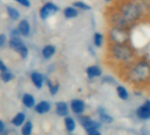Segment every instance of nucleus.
Returning a JSON list of instances; mask_svg holds the SVG:
<instances>
[{"label":"nucleus","mask_w":150,"mask_h":135,"mask_svg":"<svg viewBox=\"0 0 150 135\" xmlns=\"http://www.w3.org/2000/svg\"><path fill=\"white\" fill-rule=\"evenodd\" d=\"M108 57L117 65H121L126 70L139 57L133 46L129 44H109Z\"/></svg>","instance_id":"f257e3e1"},{"label":"nucleus","mask_w":150,"mask_h":135,"mask_svg":"<svg viewBox=\"0 0 150 135\" xmlns=\"http://www.w3.org/2000/svg\"><path fill=\"white\" fill-rule=\"evenodd\" d=\"M133 26L147 19L143 0H119L114 6Z\"/></svg>","instance_id":"f03ea898"},{"label":"nucleus","mask_w":150,"mask_h":135,"mask_svg":"<svg viewBox=\"0 0 150 135\" xmlns=\"http://www.w3.org/2000/svg\"><path fill=\"white\" fill-rule=\"evenodd\" d=\"M125 79L135 85H142L150 82V61L139 58L125 70Z\"/></svg>","instance_id":"7ed1b4c3"},{"label":"nucleus","mask_w":150,"mask_h":135,"mask_svg":"<svg viewBox=\"0 0 150 135\" xmlns=\"http://www.w3.org/2000/svg\"><path fill=\"white\" fill-rule=\"evenodd\" d=\"M132 29L109 26L107 31V39L109 44H129L131 43Z\"/></svg>","instance_id":"20e7f679"},{"label":"nucleus","mask_w":150,"mask_h":135,"mask_svg":"<svg viewBox=\"0 0 150 135\" xmlns=\"http://www.w3.org/2000/svg\"><path fill=\"white\" fill-rule=\"evenodd\" d=\"M107 22L109 26H118L132 29L133 26L114 7L107 12Z\"/></svg>","instance_id":"39448f33"},{"label":"nucleus","mask_w":150,"mask_h":135,"mask_svg":"<svg viewBox=\"0 0 150 135\" xmlns=\"http://www.w3.org/2000/svg\"><path fill=\"white\" fill-rule=\"evenodd\" d=\"M77 120L79 124L83 127V129L86 131V132H89L95 130H100L102 127V123L98 120L93 119L88 115H80L77 116Z\"/></svg>","instance_id":"423d86ee"},{"label":"nucleus","mask_w":150,"mask_h":135,"mask_svg":"<svg viewBox=\"0 0 150 135\" xmlns=\"http://www.w3.org/2000/svg\"><path fill=\"white\" fill-rule=\"evenodd\" d=\"M9 46L11 48L14 49L17 53H19L23 59L28 57V49L27 46L24 44L23 40L21 39H20L19 37H13L10 40Z\"/></svg>","instance_id":"0eeeda50"},{"label":"nucleus","mask_w":150,"mask_h":135,"mask_svg":"<svg viewBox=\"0 0 150 135\" xmlns=\"http://www.w3.org/2000/svg\"><path fill=\"white\" fill-rule=\"evenodd\" d=\"M58 12H59V7L55 3L47 2L41 7L39 14H40L41 19L45 20V19H49L50 17L55 15Z\"/></svg>","instance_id":"6e6552de"},{"label":"nucleus","mask_w":150,"mask_h":135,"mask_svg":"<svg viewBox=\"0 0 150 135\" xmlns=\"http://www.w3.org/2000/svg\"><path fill=\"white\" fill-rule=\"evenodd\" d=\"M86 108H87L86 102L81 98H74L70 102L71 111L77 116L84 114Z\"/></svg>","instance_id":"1a4fd4ad"},{"label":"nucleus","mask_w":150,"mask_h":135,"mask_svg":"<svg viewBox=\"0 0 150 135\" xmlns=\"http://www.w3.org/2000/svg\"><path fill=\"white\" fill-rule=\"evenodd\" d=\"M136 116L139 119L146 121L150 120V100L146 99L144 103L136 110Z\"/></svg>","instance_id":"9d476101"},{"label":"nucleus","mask_w":150,"mask_h":135,"mask_svg":"<svg viewBox=\"0 0 150 135\" xmlns=\"http://www.w3.org/2000/svg\"><path fill=\"white\" fill-rule=\"evenodd\" d=\"M86 75L88 79H96L103 77V70L99 65L93 64L88 66L86 69Z\"/></svg>","instance_id":"9b49d317"},{"label":"nucleus","mask_w":150,"mask_h":135,"mask_svg":"<svg viewBox=\"0 0 150 135\" xmlns=\"http://www.w3.org/2000/svg\"><path fill=\"white\" fill-rule=\"evenodd\" d=\"M55 111L58 117L65 118V117L69 116V113L71 111L70 104H68L67 103H65L64 101H59V102L56 103Z\"/></svg>","instance_id":"f8f14e48"},{"label":"nucleus","mask_w":150,"mask_h":135,"mask_svg":"<svg viewBox=\"0 0 150 135\" xmlns=\"http://www.w3.org/2000/svg\"><path fill=\"white\" fill-rule=\"evenodd\" d=\"M97 113H98V117H99V121L102 124L110 125L113 123L114 118L107 112V111L104 107L99 106L97 108Z\"/></svg>","instance_id":"ddd939ff"},{"label":"nucleus","mask_w":150,"mask_h":135,"mask_svg":"<svg viewBox=\"0 0 150 135\" xmlns=\"http://www.w3.org/2000/svg\"><path fill=\"white\" fill-rule=\"evenodd\" d=\"M31 81L38 90H41L42 88L46 79L42 73L35 71V72H33L31 74Z\"/></svg>","instance_id":"4468645a"},{"label":"nucleus","mask_w":150,"mask_h":135,"mask_svg":"<svg viewBox=\"0 0 150 135\" xmlns=\"http://www.w3.org/2000/svg\"><path fill=\"white\" fill-rule=\"evenodd\" d=\"M50 110H51V104L49 101H46V100L40 101L35 106V111L38 114H46Z\"/></svg>","instance_id":"2eb2a0df"},{"label":"nucleus","mask_w":150,"mask_h":135,"mask_svg":"<svg viewBox=\"0 0 150 135\" xmlns=\"http://www.w3.org/2000/svg\"><path fill=\"white\" fill-rule=\"evenodd\" d=\"M79 14H80V11L76 7H74L72 5L65 7L63 10V15L66 19H75V18H77L79 16Z\"/></svg>","instance_id":"dca6fc26"},{"label":"nucleus","mask_w":150,"mask_h":135,"mask_svg":"<svg viewBox=\"0 0 150 135\" xmlns=\"http://www.w3.org/2000/svg\"><path fill=\"white\" fill-rule=\"evenodd\" d=\"M56 52H57L56 46L52 45V44H49V45H46L45 47H43V48L42 50V55L44 59L50 60L55 55Z\"/></svg>","instance_id":"f3484780"},{"label":"nucleus","mask_w":150,"mask_h":135,"mask_svg":"<svg viewBox=\"0 0 150 135\" xmlns=\"http://www.w3.org/2000/svg\"><path fill=\"white\" fill-rule=\"evenodd\" d=\"M64 124L66 131L70 133H72L77 128V121L71 116L64 118Z\"/></svg>","instance_id":"a211bd4d"},{"label":"nucleus","mask_w":150,"mask_h":135,"mask_svg":"<svg viewBox=\"0 0 150 135\" xmlns=\"http://www.w3.org/2000/svg\"><path fill=\"white\" fill-rule=\"evenodd\" d=\"M17 29L20 33V34H21L23 36H28L30 33V30H31L30 24L28 20L23 19V20L20 21Z\"/></svg>","instance_id":"6ab92c4d"},{"label":"nucleus","mask_w":150,"mask_h":135,"mask_svg":"<svg viewBox=\"0 0 150 135\" xmlns=\"http://www.w3.org/2000/svg\"><path fill=\"white\" fill-rule=\"evenodd\" d=\"M116 93H117L118 98H120L123 101H126L130 97L127 88L124 85H121V84L116 86Z\"/></svg>","instance_id":"aec40b11"},{"label":"nucleus","mask_w":150,"mask_h":135,"mask_svg":"<svg viewBox=\"0 0 150 135\" xmlns=\"http://www.w3.org/2000/svg\"><path fill=\"white\" fill-rule=\"evenodd\" d=\"M46 84H47V87L49 89V92L50 95L55 96L56 94H57V92L59 91V89H60V85L57 82H53L52 80L47 78Z\"/></svg>","instance_id":"412c9836"},{"label":"nucleus","mask_w":150,"mask_h":135,"mask_svg":"<svg viewBox=\"0 0 150 135\" xmlns=\"http://www.w3.org/2000/svg\"><path fill=\"white\" fill-rule=\"evenodd\" d=\"M22 103L28 108H33L35 106V99L34 96L29 93L24 94V96L22 97Z\"/></svg>","instance_id":"4be33fe9"},{"label":"nucleus","mask_w":150,"mask_h":135,"mask_svg":"<svg viewBox=\"0 0 150 135\" xmlns=\"http://www.w3.org/2000/svg\"><path fill=\"white\" fill-rule=\"evenodd\" d=\"M103 42H104V36L102 33H99V32H96L93 35V44H94V47H97V48H100L103 47Z\"/></svg>","instance_id":"5701e85b"},{"label":"nucleus","mask_w":150,"mask_h":135,"mask_svg":"<svg viewBox=\"0 0 150 135\" xmlns=\"http://www.w3.org/2000/svg\"><path fill=\"white\" fill-rule=\"evenodd\" d=\"M72 6L74 7H76L79 11H83V12H89L92 10V7L89 4L81 1V0H78V1H75L72 3Z\"/></svg>","instance_id":"b1692460"},{"label":"nucleus","mask_w":150,"mask_h":135,"mask_svg":"<svg viewBox=\"0 0 150 135\" xmlns=\"http://www.w3.org/2000/svg\"><path fill=\"white\" fill-rule=\"evenodd\" d=\"M25 118H26V116L24 113L22 112H19L18 114H16V116L14 117V118L13 119L12 123L15 125V126H21L24 124L25 122Z\"/></svg>","instance_id":"393cba45"},{"label":"nucleus","mask_w":150,"mask_h":135,"mask_svg":"<svg viewBox=\"0 0 150 135\" xmlns=\"http://www.w3.org/2000/svg\"><path fill=\"white\" fill-rule=\"evenodd\" d=\"M33 131V124L30 121H27L21 129L22 135H31Z\"/></svg>","instance_id":"a878e982"},{"label":"nucleus","mask_w":150,"mask_h":135,"mask_svg":"<svg viewBox=\"0 0 150 135\" xmlns=\"http://www.w3.org/2000/svg\"><path fill=\"white\" fill-rule=\"evenodd\" d=\"M7 13H8L9 17L13 20H16V19H18L20 18V13L18 12V10L12 7V6L7 7Z\"/></svg>","instance_id":"bb28decb"},{"label":"nucleus","mask_w":150,"mask_h":135,"mask_svg":"<svg viewBox=\"0 0 150 135\" xmlns=\"http://www.w3.org/2000/svg\"><path fill=\"white\" fill-rule=\"evenodd\" d=\"M102 83L104 84H108V85H116L117 84V81L116 79L111 77V76H103L102 77Z\"/></svg>","instance_id":"cd10ccee"},{"label":"nucleus","mask_w":150,"mask_h":135,"mask_svg":"<svg viewBox=\"0 0 150 135\" xmlns=\"http://www.w3.org/2000/svg\"><path fill=\"white\" fill-rule=\"evenodd\" d=\"M1 78L4 82L6 83H8L9 81H11L13 78V76L12 73L8 72V71H5V72H2L1 74Z\"/></svg>","instance_id":"c85d7f7f"},{"label":"nucleus","mask_w":150,"mask_h":135,"mask_svg":"<svg viewBox=\"0 0 150 135\" xmlns=\"http://www.w3.org/2000/svg\"><path fill=\"white\" fill-rule=\"evenodd\" d=\"M143 3L146 11V16L148 19H150V0H143Z\"/></svg>","instance_id":"c756f323"},{"label":"nucleus","mask_w":150,"mask_h":135,"mask_svg":"<svg viewBox=\"0 0 150 135\" xmlns=\"http://www.w3.org/2000/svg\"><path fill=\"white\" fill-rule=\"evenodd\" d=\"M15 1L25 7H30V6H31V3L29 0H15Z\"/></svg>","instance_id":"7c9ffc66"},{"label":"nucleus","mask_w":150,"mask_h":135,"mask_svg":"<svg viewBox=\"0 0 150 135\" xmlns=\"http://www.w3.org/2000/svg\"><path fill=\"white\" fill-rule=\"evenodd\" d=\"M6 35L5 34H0V47H1L6 43Z\"/></svg>","instance_id":"2f4dec72"},{"label":"nucleus","mask_w":150,"mask_h":135,"mask_svg":"<svg viewBox=\"0 0 150 135\" xmlns=\"http://www.w3.org/2000/svg\"><path fill=\"white\" fill-rule=\"evenodd\" d=\"M87 135H103V133L100 132V130H95V131L88 132Z\"/></svg>","instance_id":"473e14b6"},{"label":"nucleus","mask_w":150,"mask_h":135,"mask_svg":"<svg viewBox=\"0 0 150 135\" xmlns=\"http://www.w3.org/2000/svg\"><path fill=\"white\" fill-rule=\"evenodd\" d=\"M0 71L2 72H5V71H7V69H6V66L4 64V62L2 61H0Z\"/></svg>","instance_id":"72a5a7b5"},{"label":"nucleus","mask_w":150,"mask_h":135,"mask_svg":"<svg viewBox=\"0 0 150 135\" xmlns=\"http://www.w3.org/2000/svg\"><path fill=\"white\" fill-rule=\"evenodd\" d=\"M88 50L90 51V54H91V55L96 56V51H95V49L93 48V47H88Z\"/></svg>","instance_id":"f704fd0d"},{"label":"nucleus","mask_w":150,"mask_h":135,"mask_svg":"<svg viewBox=\"0 0 150 135\" xmlns=\"http://www.w3.org/2000/svg\"><path fill=\"white\" fill-rule=\"evenodd\" d=\"M5 130V124L3 123V121L0 120V132H2Z\"/></svg>","instance_id":"c9c22d12"},{"label":"nucleus","mask_w":150,"mask_h":135,"mask_svg":"<svg viewBox=\"0 0 150 135\" xmlns=\"http://www.w3.org/2000/svg\"><path fill=\"white\" fill-rule=\"evenodd\" d=\"M112 1H114V0H105V2H106V3H110V2H112Z\"/></svg>","instance_id":"e433bc0d"},{"label":"nucleus","mask_w":150,"mask_h":135,"mask_svg":"<svg viewBox=\"0 0 150 135\" xmlns=\"http://www.w3.org/2000/svg\"><path fill=\"white\" fill-rule=\"evenodd\" d=\"M71 135H72V134H71Z\"/></svg>","instance_id":"4c0bfd02"}]
</instances>
